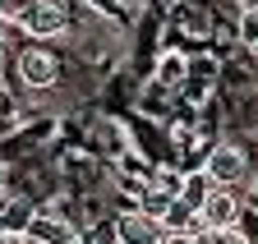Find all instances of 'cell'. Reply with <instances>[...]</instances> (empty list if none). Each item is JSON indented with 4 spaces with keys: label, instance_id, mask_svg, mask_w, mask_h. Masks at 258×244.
Masks as SVG:
<instances>
[{
    "label": "cell",
    "instance_id": "cell-1",
    "mask_svg": "<svg viewBox=\"0 0 258 244\" xmlns=\"http://www.w3.org/2000/svg\"><path fill=\"white\" fill-rule=\"evenodd\" d=\"M203 171L212 175V185L235 189L240 180L249 175V157H244V147H235V143H217V147L208 152V166H203Z\"/></svg>",
    "mask_w": 258,
    "mask_h": 244
},
{
    "label": "cell",
    "instance_id": "cell-2",
    "mask_svg": "<svg viewBox=\"0 0 258 244\" xmlns=\"http://www.w3.org/2000/svg\"><path fill=\"white\" fill-rule=\"evenodd\" d=\"M19 23H23V33H32V37H55L64 28V5H60V0H28Z\"/></svg>",
    "mask_w": 258,
    "mask_h": 244
},
{
    "label": "cell",
    "instance_id": "cell-3",
    "mask_svg": "<svg viewBox=\"0 0 258 244\" xmlns=\"http://www.w3.org/2000/svg\"><path fill=\"white\" fill-rule=\"evenodd\" d=\"M240 212H244L240 198H235L231 189H221V185H217V189L208 194V203L199 207V217H203L208 230H235V226H240Z\"/></svg>",
    "mask_w": 258,
    "mask_h": 244
},
{
    "label": "cell",
    "instance_id": "cell-4",
    "mask_svg": "<svg viewBox=\"0 0 258 244\" xmlns=\"http://www.w3.org/2000/svg\"><path fill=\"white\" fill-rule=\"evenodd\" d=\"M115 244H166V230L152 212H124L115 221Z\"/></svg>",
    "mask_w": 258,
    "mask_h": 244
},
{
    "label": "cell",
    "instance_id": "cell-5",
    "mask_svg": "<svg viewBox=\"0 0 258 244\" xmlns=\"http://www.w3.org/2000/svg\"><path fill=\"white\" fill-rule=\"evenodd\" d=\"M161 230L166 235H184V239H203L208 235V226H203V217H199V207H189L184 198H171L166 203V212H161Z\"/></svg>",
    "mask_w": 258,
    "mask_h": 244
},
{
    "label": "cell",
    "instance_id": "cell-6",
    "mask_svg": "<svg viewBox=\"0 0 258 244\" xmlns=\"http://www.w3.org/2000/svg\"><path fill=\"white\" fill-rule=\"evenodd\" d=\"M19 74H23V83H32V88H51V83L60 78V60H55L51 51H23V55H19Z\"/></svg>",
    "mask_w": 258,
    "mask_h": 244
},
{
    "label": "cell",
    "instance_id": "cell-7",
    "mask_svg": "<svg viewBox=\"0 0 258 244\" xmlns=\"http://www.w3.org/2000/svg\"><path fill=\"white\" fill-rule=\"evenodd\" d=\"M28 235L37 239V244H70V239H74L70 221H60V217H46V212H37V217L28 221Z\"/></svg>",
    "mask_w": 258,
    "mask_h": 244
},
{
    "label": "cell",
    "instance_id": "cell-8",
    "mask_svg": "<svg viewBox=\"0 0 258 244\" xmlns=\"http://www.w3.org/2000/svg\"><path fill=\"white\" fill-rule=\"evenodd\" d=\"M212 189H217V185H212V175H208V171H199V175H184V185H180V198H184L189 207H203Z\"/></svg>",
    "mask_w": 258,
    "mask_h": 244
},
{
    "label": "cell",
    "instance_id": "cell-9",
    "mask_svg": "<svg viewBox=\"0 0 258 244\" xmlns=\"http://www.w3.org/2000/svg\"><path fill=\"white\" fill-rule=\"evenodd\" d=\"M240 37H244V46H258V10H249V14H244Z\"/></svg>",
    "mask_w": 258,
    "mask_h": 244
},
{
    "label": "cell",
    "instance_id": "cell-10",
    "mask_svg": "<svg viewBox=\"0 0 258 244\" xmlns=\"http://www.w3.org/2000/svg\"><path fill=\"white\" fill-rule=\"evenodd\" d=\"M161 78H180V60H166V65H161Z\"/></svg>",
    "mask_w": 258,
    "mask_h": 244
},
{
    "label": "cell",
    "instance_id": "cell-11",
    "mask_svg": "<svg viewBox=\"0 0 258 244\" xmlns=\"http://www.w3.org/2000/svg\"><path fill=\"white\" fill-rule=\"evenodd\" d=\"M10 19V5H5V0H0V23H5Z\"/></svg>",
    "mask_w": 258,
    "mask_h": 244
},
{
    "label": "cell",
    "instance_id": "cell-12",
    "mask_svg": "<svg viewBox=\"0 0 258 244\" xmlns=\"http://www.w3.org/2000/svg\"><path fill=\"white\" fill-rule=\"evenodd\" d=\"M0 74H5V42H0Z\"/></svg>",
    "mask_w": 258,
    "mask_h": 244
},
{
    "label": "cell",
    "instance_id": "cell-13",
    "mask_svg": "<svg viewBox=\"0 0 258 244\" xmlns=\"http://www.w3.org/2000/svg\"><path fill=\"white\" fill-rule=\"evenodd\" d=\"M253 198H258V175H253Z\"/></svg>",
    "mask_w": 258,
    "mask_h": 244
},
{
    "label": "cell",
    "instance_id": "cell-14",
    "mask_svg": "<svg viewBox=\"0 0 258 244\" xmlns=\"http://www.w3.org/2000/svg\"><path fill=\"white\" fill-rule=\"evenodd\" d=\"M70 244H83V239H79V235H74V239H70Z\"/></svg>",
    "mask_w": 258,
    "mask_h": 244
}]
</instances>
